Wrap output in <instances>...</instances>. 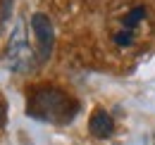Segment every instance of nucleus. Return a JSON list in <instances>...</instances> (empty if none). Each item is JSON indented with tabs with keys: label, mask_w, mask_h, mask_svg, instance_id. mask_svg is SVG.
<instances>
[{
	"label": "nucleus",
	"mask_w": 155,
	"mask_h": 145,
	"mask_svg": "<svg viewBox=\"0 0 155 145\" xmlns=\"http://www.w3.org/2000/svg\"><path fill=\"white\" fill-rule=\"evenodd\" d=\"M2 124H5V105L0 102V126H2Z\"/></svg>",
	"instance_id": "nucleus-7"
},
{
	"label": "nucleus",
	"mask_w": 155,
	"mask_h": 145,
	"mask_svg": "<svg viewBox=\"0 0 155 145\" xmlns=\"http://www.w3.org/2000/svg\"><path fill=\"white\" fill-rule=\"evenodd\" d=\"M131 40H134V31H127V29H124L122 34H117V36H115V43H117V45H124V48L131 45Z\"/></svg>",
	"instance_id": "nucleus-6"
},
{
	"label": "nucleus",
	"mask_w": 155,
	"mask_h": 145,
	"mask_svg": "<svg viewBox=\"0 0 155 145\" xmlns=\"http://www.w3.org/2000/svg\"><path fill=\"white\" fill-rule=\"evenodd\" d=\"M7 57H10V67L15 72H29V69H34V50L29 48V40L24 38V29L21 26H17L12 38H10Z\"/></svg>",
	"instance_id": "nucleus-2"
},
{
	"label": "nucleus",
	"mask_w": 155,
	"mask_h": 145,
	"mask_svg": "<svg viewBox=\"0 0 155 145\" xmlns=\"http://www.w3.org/2000/svg\"><path fill=\"white\" fill-rule=\"evenodd\" d=\"M141 19H146V7H136L134 12H131L129 17L124 19V29H127V31H134L136 24H138Z\"/></svg>",
	"instance_id": "nucleus-5"
},
{
	"label": "nucleus",
	"mask_w": 155,
	"mask_h": 145,
	"mask_svg": "<svg viewBox=\"0 0 155 145\" xmlns=\"http://www.w3.org/2000/svg\"><path fill=\"white\" fill-rule=\"evenodd\" d=\"M31 31L36 36V48H38V60L45 62L53 55V45H55V29L48 14L36 12L31 14Z\"/></svg>",
	"instance_id": "nucleus-3"
},
{
	"label": "nucleus",
	"mask_w": 155,
	"mask_h": 145,
	"mask_svg": "<svg viewBox=\"0 0 155 145\" xmlns=\"http://www.w3.org/2000/svg\"><path fill=\"white\" fill-rule=\"evenodd\" d=\"M88 131H91V136H96L100 140H105V138H110L112 133H115V121H112V117L105 112V109H93V114H91V119H88Z\"/></svg>",
	"instance_id": "nucleus-4"
},
{
	"label": "nucleus",
	"mask_w": 155,
	"mask_h": 145,
	"mask_svg": "<svg viewBox=\"0 0 155 145\" xmlns=\"http://www.w3.org/2000/svg\"><path fill=\"white\" fill-rule=\"evenodd\" d=\"M79 112V102L69 98L64 91L53 86H41L29 93L26 114L45 121V124H69Z\"/></svg>",
	"instance_id": "nucleus-1"
}]
</instances>
